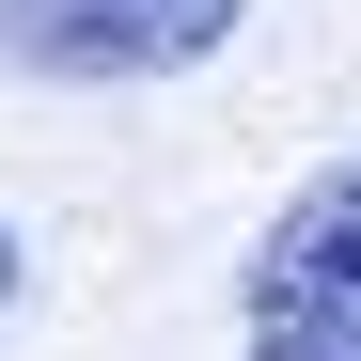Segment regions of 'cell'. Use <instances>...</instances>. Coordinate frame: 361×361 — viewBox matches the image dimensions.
I'll return each instance as SVG.
<instances>
[{
  "label": "cell",
  "instance_id": "2",
  "mask_svg": "<svg viewBox=\"0 0 361 361\" xmlns=\"http://www.w3.org/2000/svg\"><path fill=\"white\" fill-rule=\"evenodd\" d=\"M235 32H252V0H0V63H16V79H79V94L189 79V63H220Z\"/></svg>",
  "mask_w": 361,
  "mask_h": 361
},
{
  "label": "cell",
  "instance_id": "1",
  "mask_svg": "<svg viewBox=\"0 0 361 361\" xmlns=\"http://www.w3.org/2000/svg\"><path fill=\"white\" fill-rule=\"evenodd\" d=\"M235 361H361V142L314 157L235 252Z\"/></svg>",
  "mask_w": 361,
  "mask_h": 361
},
{
  "label": "cell",
  "instance_id": "3",
  "mask_svg": "<svg viewBox=\"0 0 361 361\" xmlns=\"http://www.w3.org/2000/svg\"><path fill=\"white\" fill-rule=\"evenodd\" d=\"M16 283H32V252H16V220H0V314H16Z\"/></svg>",
  "mask_w": 361,
  "mask_h": 361
}]
</instances>
